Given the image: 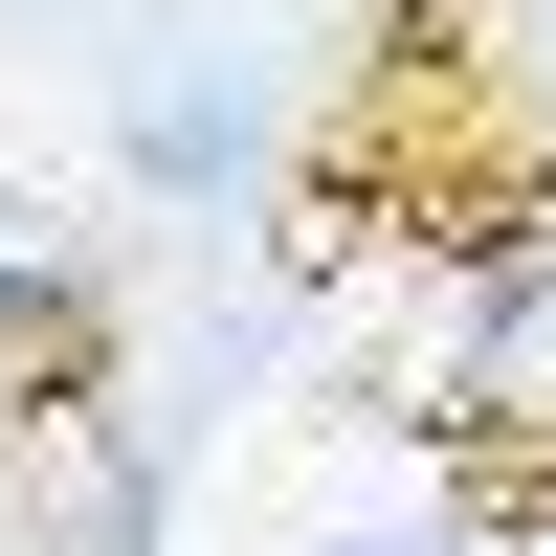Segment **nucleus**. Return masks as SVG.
<instances>
[{
    "label": "nucleus",
    "mask_w": 556,
    "mask_h": 556,
    "mask_svg": "<svg viewBox=\"0 0 556 556\" xmlns=\"http://www.w3.org/2000/svg\"><path fill=\"white\" fill-rule=\"evenodd\" d=\"M134 178H156V201H245L267 178V89L223 67L201 23H156V67H134Z\"/></svg>",
    "instance_id": "f257e3e1"
},
{
    "label": "nucleus",
    "mask_w": 556,
    "mask_h": 556,
    "mask_svg": "<svg viewBox=\"0 0 556 556\" xmlns=\"http://www.w3.org/2000/svg\"><path fill=\"white\" fill-rule=\"evenodd\" d=\"M312 556H445V534H424V513H401V534H379V513H356V534H312Z\"/></svg>",
    "instance_id": "f03ea898"
},
{
    "label": "nucleus",
    "mask_w": 556,
    "mask_h": 556,
    "mask_svg": "<svg viewBox=\"0 0 556 556\" xmlns=\"http://www.w3.org/2000/svg\"><path fill=\"white\" fill-rule=\"evenodd\" d=\"M0 312H23V245H0Z\"/></svg>",
    "instance_id": "7ed1b4c3"
},
{
    "label": "nucleus",
    "mask_w": 556,
    "mask_h": 556,
    "mask_svg": "<svg viewBox=\"0 0 556 556\" xmlns=\"http://www.w3.org/2000/svg\"><path fill=\"white\" fill-rule=\"evenodd\" d=\"M0 556H45V534H0Z\"/></svg>",
    "instance_id": "20e7f679"
},
{
    "label": "nucleus",
    "mask_w": 556,
    "mask_h": 556,
    "mask_svg": "<svg viewBox=\"0 0 556 556\" xmlns=\"http://www.w3.org/2000/svg\"><path fill=\"white\" fill-rule=\"evenodd\" d=\"M534 23H556V0H534Z\"/></svg>",
    "instance_id": "39448f33"
}]
</instances>
